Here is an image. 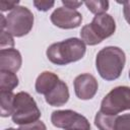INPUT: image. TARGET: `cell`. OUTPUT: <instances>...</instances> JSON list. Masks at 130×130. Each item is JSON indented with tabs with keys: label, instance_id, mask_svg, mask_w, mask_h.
I'll list each match as a JSON object with an SVG mask.
<instances>
[{
	"label": "cell",
	"instance_id": "8",
	"mask_svg": "<svg viewBox=\"0 0 130 130\" xmlns=\"http://www.w3.org/2000/svg\"><path fill=\"white\" fill-rule=\"evenodd\" d=\"M50 19L54 25L64 29H71L78 27L82 21V15L77 10L69 9L64 6L55 9Z\"/></svg>",
	"mask_w": 130,
	"mask_h": 130
},
{
	"label": "cell",
	"instance_id": "15",
	"mask_svg": "<svg viewBox=\"0 0 130 130\" xmlns=\"http://www.w3.org/2000/svg\"><path fill=\"white\" fill-rule=\"evenodd\" d=\"M18 85V77L14 72L0 71V89L12 91Z\"/></svg>",
	"mask_w": 130,
	"mask_h": 130
},
{
	"label": "cell",
	"instance_id": "9",
	"mask_svg": "<svg viewBox=\"0 0 130 130\" xmlns=\"http://www.w3.org/2000/svg\"><path fill=\"white\" fill-rule=\"evenodd\" d=\"M74 91L79 100H91L99 88L95 77L89 73H82L75 77L73 81Z\"/></svg>",
	"mask_w": 130,
	"mask_h": 130
},
{
	"label": "cell",
	"instance_id": "23",
	"mask_svg": "<svg viewBox=\"0 0 130 130\" xmlns=\"http://www.w3.org/2000/svg\"><path fill=\"white\" fill-rule=\"evenodd\" d=\"M123 4V14L126 19V21L130 24V1H123L121 2Z\"/></svg>",
	"mask_w": 130,
	"mask_h": 130
},
{
	"label": "cell",
	"instance_id": "20",
	"mask_svg": "<svg viewBox=\"0 0 130 130\" xmlns=\"http://www.w3.org/2000/svg\"><path fill=\"white\" fill-rule=\"evenodd\" d=\"M34 5L39 11H48L55 5V2L54 1H46V0H35Z\"/></svg>",
	"mask_w": 130,
	"mask_h": 130
},
{
	"label": "cell",
	"instance_id": "13",
	"mask_svg": "<svg viewBox=\"0 0 130 130\" xmlns=\"http://www.w3.org/2000/svg\"><path fill=\"white\" fill-rule=\"evenodd\" d=\"M14 98L15 94L12 91L0 90V109H1V117H9L12 116L14 111Z\"/></svg>",
	"mask_w": 130,
	"mask_h": 130
},
{
	"label": "cell",
	"instance_id": "22",
	"mask_svg": "<svg viewBox=\"0 0 130 130\" xmlns=\"http://www.w3.org/2000/svg\"><path fill=\"white\" fill-rule=\"evenodd\" d=\"M62 4L64 5V7L66 8H69V9H73V10H76V8H78L79 6H81L83 4V2L81 1H68V0H63L62 1Z\"/></svg>",
	"mask_w": 130,
	"mask_h": 130
},
{
	"label": "cell",
	"instance_id": "24",
	"mask_svg": "<svg viewBox=\"0 0 130 130\" xmlns=\"http://www.w3.org/2000/svg\"><path fill=\"white\" fill-rule=\"evenodd\" d=\"M5 27H6V16L1 14L0 15V28L1 30H4Z\"/></svg>",
	"mask_w": 130,
	"mask_h": 130
},
{
	"label": "cell",
	"instance_id": "17",
	"mask_svg": "<svg viewBox=\"0 0 130 130\" xmlns=\"http://www.w3.org/2000/svg\"><path fill=\"white\" fill-rule=\"evenodd\" d=\"M14 47V40L13 36L9 34L7 30H1V39H0V49L7 50L13 49Z\"/></svg>",
	"mask_w": 130,
	"mask_h": 130
},
{
	"label": "cell",
	"instance_id": "3",
	"mask_svg": "<svg viewBox=\"0 0 130 130\" xmlns=\"http://www.w3.org/2000/svg\"><path fill=\"white\" fill-rule=\"evenodd\" d=\"M116 22L112 15L103 13L95 15L92 21L82 26L80 30L81 41L88 46H94L102 43L105 39L114 35Z\"/></svg>",
	"mask_w": 130,
	"mask_h": 130
},
{
	"label": "cell",
	"instance_id": "12",
	"mask_svg": "<svg viewBox=\"0 0 130 130\" xmlns=\"http://www.w3.org/2000/svg\"><path fill=\"white\" fill-rule=\"evenodd\" d=\"M59 80L60 79L57 74L51 71H44L38 76L36 80V84H35L36 91L40 94L46 95L51 89H53V87L57 84Z\"/></svg>",
	"mask_w": 130,
	"mask_h": 130
},
{
	"label": "cell",
	"instance_id": "1",
	"mask_svg": "<svg viewBox=\"0 0 130 130\" xmlns=\"http://www.w3.org/2000/svg\"><path fill=\"white\" fill-rule=\"evenodd\" d=\"M126 62L122 49L114 46L105 47L99 51L95 58V67L100 76L108 81L120 77Z\"/></svg>",
	"mask_w": 130,
	"mask_h": 130
},
{
	"label": "cell",
	"instance_id": "16",
	"mask_svg": "<svg viewBox=\"0 0 130 130\" xmlns=\"http://www.w3.org/2000/svg\"><path fill=\"white\" fill-rule=\"evenodd\" d=\"M85 6L87 7V9L95 14H103L106 13V11L109 9V2L108 1H104V0H98V1H85L84 2Z\"/></svg>",
	"mask_w": 130,
	"mask_h": 130
},
{
	"label": "cell",
	"instance_id": "6",
	"mask_svg": "<svg viewBox=\"0 0 130 130\" xmlns=\"http://www.w3.org/2000/svg\"><path fill=\"white\" fill-rule=\"evenodd\" d=\"M130 110V87L116 86L105 95L101 103V112L109 115H118Z\"/></svg>",
	"mask_w": 130,
	"mask_h": 130
},
{
	"label": "cell",
	"instance_id": "14",
	"mask_svg": "<svg viewBox=\"0 0 130 130\" xmlns=\"http://www.w3.org/2000/svg\"><path fill=\"white\" fill-rule=\"evenodd\" d=\"M118 115H109L99 111L94 117V124L99 130H115Z\"/></svg>",
	"mask_w": 130,
	"mask_h": 130
},
{
	"label": "cell",
	"instance_id": "4",
	"mask_svg": "<svg viewBox=\"0 0 130 130\" xmlns=\"http://www.w3.org/2000/svg\"><path fill=\"white\" fill-rule=\"evenodd\" d=\"M41 111L34 98L25 91H19L14 98V111L12 121L17 125H25L39 121Z\"/></svg>",
	"mask_w": 130,
	"mask_h": 130
},
{
	"label": "cell",
	"instance_id": "18",
	"mask_svg": "<svg viewBox=\"0 0 130 130\" xmlns=\"http://www.w3.org/2000/svg\"><path fill=\"white\" fill-rule=\"evenodd\" d=\"M115 130H130V114L117 116Z\"/></svg>",
	"mask_w": 130,
	"mask_h": 130
},
{
	"label": "cell",
	"instance_id": "5",
	"mask_svg": "<svg viewBox=\"0 0 130 130\" xmlns=\"http://www.w3.org/2000/svg\"><path fill=\"white\" fill-rule=\"evenodd\" d=\"M34 25V14L25 6H17L6 16V29L13 37L27 35Z\"/></svg>",
	"mask_w": 130,
	"mask_h": 130
},
{
	"label": "cell",
	"instance_id": "2",
	"mask_svg": "<svg viewBox=\"0 0 130 130\" xmlns=\"http://www.w3.org/2000/svg\"><path fill=\"white\" fill-rule=\"evenodd\" d=\"M85 51V44L80 39L69 38L49 46L46 51V55L53 64L67 65L82 59Z\"/></svg>",
	"mask_w": 130,
	"mask_h": 130
},
{
	"label": "cell",
	"instance_id": "10",
	"mask_svg": "<svg viewBox=\"0 0 130 130\" xmlns=\"http://www.w3.org/2000/svg\"><path fill=\"white\" fill-rule=\"evenodd\" d=\"M22 63V58L18 50L7 49L0 51V71L17 72Z\"/></svg>",
	"mask_w": 130,
	"mask_h": 130
},
{
	"label": "cell",
	"instance_id": "27",
	"mask_svg": "<svg viewBox=\"0 0 130 130\" xmlns=\"http://www.w3.org/2000/svg\"><path fill=\"white\" fill-rule=\"evenodd\" d=\"M129 78H130V70H129Z\"/></svg>",
	"mask_w": 130,
	"mask_h": 130
},
{
	"label": "cell",
	"instance_id": "7",
	"mask_svg": "<svg viewBox=\"0 0 130 130\" xmlns=\"http://www.w3.org/2000/svg\"><path fill=\"white\" fill-rule=\"evenodd\" d=\"M51 122L55 127L65 130H90V124L88 120L81 114H78L72 110L54 111L51 115Z\"/></svg>",
	"mask_w": 130,
	"mask_h": 130
},
{
	"label": "cell",
	"instance_id": "26",
	"mask_svg": "<svg viewBox=\"0 0 130 130\" xmlns=\"http://www.w3.org/2000/svg\"><path fill=\"white\" fill-rule=\"evenodd\" d=\"M73 130H82V129H73Z\"/></svg>",
	"mask_w": 130,
	"mask_h": 130
},
{
	"label": "cell",
	"instance_id": "11",
	"mask_svg": "<svg viewBox=\"0 0 130 130\" xmlns=\"http://www.w3.org/2000/svg\"><path fill=\"white\" fill-rule=\"evenodd\" d=\"M45 100L47 104L52 107H61L65 105L69 100V89L65 81L59 80L53 89L45 95Z\"/></svg>",
	"mask_w": 130,
	"mask_h": 130
},
{
	"label": "cell",
	"instance_id": "21",
	"mask_svg": "<svg viewBox=\"0 0 130 130\" xmlns=\"http://www.w3.org/2000/svg\"><path fill=\"white\" fill-rule=\"evenodd\" d=\"M19 4V1H6V0H1L0 1V9L2 12L4 11H8V10H13L14 8H16Z\"/></svg>",
	"mask_w": 130,
	"mask_h": 130
},
{
	"label": "cell",
	"instance_id": "19",
	"mask_svg": "<svg viewBox=\"0 0 130 130\" xmlns=\"http://www.w3.org/2000/svg\"><path fill=\"white\" fill-rule=\"evenodd\" d=\"M17 130H47V127H46L44 122L39 120V121H36L34 123L20 125V127Z\"/></svg>",
	"mask_w": 130,
	"mask_h": 130
},
{
	"label": "cell",
	"instance_id": "25",
	"mask_svg": "<svg viewBox=\"0 0 130 130\" xmlns=\"http://www.w3.org/2000/svg\"><path fill=\"white\" fill-rule=\"evenodd\" d=\"M5 130H17V129H14V128H7V129H5Z\"/></svg>",
	"mask_w": 130,
	"mask_h": 130
}]
</instances>
